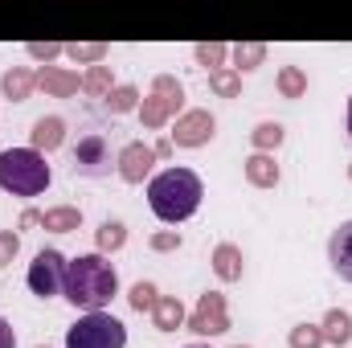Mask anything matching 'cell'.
Returning a JSON list of instances; mask_svg holds the SVG:
<instances>
[{
	"mask_svg": "<svg viewBox=\"0 0 352 348\" xmlns=\"http://www.w3.org/2000/svg\"><path fill=\"white\" fill-rule=\"evenodd\" d=\"M62 295L82 316L87 312H107V303L119 295V274L107 262V254H98V250L94 254H78V259L66 262V287H62Z\"/></svg>",
	"mask_w": 352,
	"mask_h": 348,
	"instance_id": "obj_1",
	"label": "cell"
},
{
	"mask_svg": "<svg viewBox=\"0 0 352 348\" xmlns=\"http://www.w3.org/2000/svg\"><path fill=\"white\" fill-rule=\"evenodd\" d=\"M201 197H205V184L192 168H164L148 180V205L168 226L188 221L201 209Z\"/></svg>",
	"mask_w": 352,
	"mask_h": 348,
	"instance_id": "obj_2",
	"label": "cell"
},
{
	"mask_svg": "<svg viewBox=\"0 0 352 348\" xmlns=\"http://www.w3.org/2000/svg\"><path fill=\"white\" fill-rule=\"evenodd\" d=\"M50 180H54V173H50L41 152H33V148L0 152V188L4 193H12V197H41L50 188Z\"/></svg>",
	"mask_w": 352,
	"mask_h": 348,
	"instance_id": "obj_3",
	"label": "cell"
},
{
	"mask_svg": "<svg viewBox=\"0 0 352 348\" xmlns=\"http://www.w3.org/2000/svg\"><path fill=\"white\" fill-rule=\"evenodd\" d=\"M66 348H127V328L111 312H87L66 328Z\"/></svg>",
	"mask_w": 352,
	"mask_h": 348,
	"instance_id": "obj_4",
	"label": "cell"
},
{
	"mask_svg": "<svg viewBox=\"0 0 352 348\" xmlns=\"http://www.w3.org/2000/svg\"><path fill=\"white\" fill-rule=\"evenodd\" d=\"M180 107H184V87L176 83L173 74H156L148 98L140 102V123L148 131H160L168 119H180Z\"/></svg>",
	"mask_w": 352,
	"mask_h": 348,
	"instance_id": "obj_5",
	"label": "cell"
},
{
	"mask_svg": "<svg viewBox=\"0 0 352 348\" xmlns=\"http://www.w3.org/2000/svg\"><path fill=\"white\" fill-rule=\"evenodd\" d=\"M70 168H74V176H90V180L111 176V168H115L111 140H107L102 131H87V135L74 144V152H70Z\"/></svg>",
	"mask_w": 352,
	"mask_h": 348,
	"instance_id": "obj_6",
	"label": "cell"
},
{
	"mask_svg": "<svg viewBox=\"0 0 352 348\" xmlns=\"http://www.w3.org/2000/svg\"><path fill=\"white\" fill-rule=\"evenodd\" d=\"M25 283H29V291H33L37 299H54V295H62V287H66V254L54 250V246L37 250L33 262H29Z\"/></svg>",
	"mask_w": 352,
	"mask_h": 348,
	"instance_id": "obj_7",
	"label": "cell"
},
{
	"mask_svg": "<svg viewBox=\"0 0 352 348\" xmlns=\"http://www.w3.org/2000/svg\"><path fill=\"white\" fill-rule=\"evenodd\" d=\"M184 328H188L192 336H221V332H230V307H226V295H221V291H205V295L197 299V307L188 312Z\"/></svg>",
	"mask_w": 352,
	"mask_h": 348,
	"instance_id": "obj_8",
	"label": "cell"
},
{
	"mask_svg": "<svg viewBox=\"0 0 352 348\" xmlns=\"http://www.w3.org/2000/svg\"><path fill=\"white\" fill-rule=\"evenodd\" d=\"M213 135H217V119L209 111H180L176 127L168 131L173 148H205Z\"/></svg>",
	"mask_w": 352,
	"mask_h": 348,
	"instance_id": "obj_9",
	"label": "cell"
},
{
	"mask_svg": "<svg viewBox=\"0 0 352 348\" xmlns=\"http://www.w3.org/2000/svg\"><path fill=\"white\" fill-rule=\"evenodd\" d=\"M152 164H156V152H152V144H144V140L119 148V156H115V173L123 176L127 184H144V180H152Z\"/></svg>",
	"mask_w": 352,
	"mask_h": 348,
	"instance_id": "obj_10",
	"label": "cell"
},
{
	"mask_svg": "<svg viewBox=\"0 0 352 348\" xmlns=\"http://www.w3.org/2000/svg\"><path fill=\"white\" fill-rule=\"evenodd\" d=\"M37 90H45L50 98H74L82 90V74H74L66 66H41L37 70Z\"/></svg>",
	"mask_w": 352,
	"mask_h": 348,
	"instance_id": "obj_11",
	"label": "cell"
},
{
	"mask_svg": "<svg viewBox=\"0 0 352 348\" xmlns=\"http://www.w3.org/2000/svg\"><path fill=\"white\" fill-rule=\"evenodd\" d=\"M62 144H66V119H62V115H41V119L33 123V131H29V148L41 152V156H50V152H58Z\"/></svg>",
	"mask_w": 352,
	"mask_h": 348,
	"instance_id": "obj_12",
	"label": "cell"
},
{
	"mask_svg": "<svg viewBox=\"0 0 352 348\" xmlns=\"http://www.w3.org/2000/svg\"><path fill=\"white\" fill-rule=\"evenodd\" d=\"M328 262H332V270L344 283H352V221H340L332 230V238H328Z\"/></svg>",
	"mask_w": 352,
	"mask_h": 348,
	"instance_id": "obj_13",
	"label": "cell"
},
{
	"mask_svg": "<svg viewBox=\"0 0 352 348\" xmlns=\"http://www.w3.org/2000/svg\"><path fill=\"white\" fill-rule=\"evenodd\" d=\"M33 90H37V74H33L29 66H12V70L0 74V94L12 98V102H25Z\"/></svg>",
	"mask_w": 352,
	"mask_h": 348,
	"instance_id": "obj_14",
	"label": "cell"
},
{
	"mask_svg": "<svg viewBox=\"0 0 352 348\" xmlns=\"http://www.w3.org/2000/svg\"><path fill=\"white\" fill-rule=\"evenodd\" d=\"M242 270H246V259H242V250H238L234 242H221V246L213 250V274H217L221 283H238Z\"/></svg>",
	"mask_w": 352,
	"mask_h": 348,
	"instance_id": "obj_15",
	"label": "cell"
},
{
	"mask_svg": "<svg viewBox=\"0 0 352 348\" xmlns=\"http://www.w3.org/2000/svg\"><path fill=\"white\" fill-rule=\"evenodd\" d=\"M242 168H246V180L254 184V188H274L278 184V164H274V156H266V152H254V156H246L242 160Z\"/></svg>",
	"mask_w": 352,
	"mask_h": 348,
	"instance_id": "obj_16",
	"label": "cell"
},
{
	"mask_svg": "<svg viewBox=\"0 0 352 348\" xmlns=\"http://www.w3.org/2000/svg\"><path fill=\"white\" fill-rule=\"evenodd\" d=\"M184 320H188V312H184V303L176 295H160V303L152 307L156 332H176V328H184Z\"/></svg>",
	"mask_w": 352,
	"mask_h": 348,
	"instance_id": "obj_17",
	"label": "cell"
},
{
	"mask_svg": "<svg viewBox=\"0 0 352 348\" xmlns=\"http://www.w3.org/2000/svg\"><path fill=\"white\" fill-rule=\"evenodd\" d=\"M320 332H324V345L344 348L352 340V316L344 312V307H332V312L320 320Z\"/></svg>",
	"mask_w": 352,
	"mask_h": 348,
	"instance_id": "obj_18",
	"label": "cell"
},
{
	"mask_svg": "<svg viewBox=\"0 0 352 348\" xmlns=\"http://www.w3.org/2000/svg\"><path fill=\"white\" fill-rule=\"evenodd\" d=\"M41 230H50V234H74V230H82V209L78 205H54V209H45Z\"/></svg>",
	"mask_w": 352,
	"mask_h": 348,
	"instance_id": "obj_19",
	"label": "cell"
},
{
	"mask_svg": "<svg viewBox=\"0 0 352 348\" xmlns=\"http://www.w3.org/2000/svg\"><path fill=\"white\" fill-rule=\"evenodd\" d=\"M94 246H98V254H115V250H123V246H127V226H123L119 217H107V221L94 230Z\"/></svg>",
	"mask_w": 352,
	"mask_h": 348,
	"instance_id": "obj_20",
	"label": "cell"
},
{
	"mask_svg": "<svg viewBox=\"0 0 352 348\" xmlns=\"http://www.w3.org/2000/svg\"><path fill=\"white\" fill-rule=\"evenodd\" d=\"M230 58H234V70H238V74H250V70H258L266 62V45L263 41H238V45L230 50Z\"/></svg>",
	"mask_w": 352,
	"mask_h": 348,
	"instance_id": "obj_21",
	"label": "cell"
},
{
	"mask_svg": "<svg viewBox=\"0 0 352 348\" xmlns=\"http://www.w3.org/2000/svg\"><path fill=\"white\" fill-rule=\"evenodd\" d=\"M274 90H278L283 98H303V94H307V70H303V66H283L278 78H274Z\"/></svg>",
	"mask_w": 352,
	"mask_h": 348,
	"instance_id": "obj_22",
	"label": "cell"
},
{
	"mask_svg": "<svg viewBox=\"0 0 352 348\" xmlns=\"http://www.w3.org/2000/svg\"><path fill=\"white\" fill-rule=\"evenodd\" d=\"M140 102H144V94H140V87H131V83H123V87H115L107 94V111H111V115L140 111Z\"/></svg>",
	"mask_w": 352,
	"mask_h": 348,
	"instance_id": "obj_23",
	"label": "cell"
},
{
	"mask_svg": "<svg viewBox=\"0 0 352 348\" xmlns=\"http://www.w3.org/2000/svg\"><path fill=\"white\" fill-rule=\"evenodd\" d=\"M209 90H213L217 98H238V94H242V74H238L234 66H221V70L209 74Z\"/></svg>",
	"mask_w": 352,
	"mask_h": 348,
	"instance_id": "obj_24",
	"label": "cell"
},
{
	"mask_svg": "<svg viewBox=\"0 0 352 348\" xmlns=\"http://www.w3.org/2000/svg\"><path fill=\"white\" fill-rule=\"evenodd\" d=\"M283 140H287L283 123H270V119H266V123H258V127L250 131V144H254L258 152H266V156H274V148H278Z\"/></svg>",
	"mask_w": 352,
	"mask_h": 348,
	"instance_id": "obj_25",
	"label": "cell"
},
{
	"mask_svg": "<svg viewBox=\"0 0 352 348\" xmlns=\"http://www.w3.org/2000/svg\"><path fill=\"white\" fill-rule=\"evenodd\" d=\"M82 90H87L90 98H107L111 90H115V78H111V66L102 62V66H90L87 74H82Z\"/></svg>",
	"mask_w": 352,
	"mask_h": 348,
	"instance_id": "obj_26",
	"label": "cell"
},
{
	"mask_svg": "<svg viewBox=\"0 0 352 348\" xmlns=\"http://www.w3.org/2000/svg\"><path fill=\"white\" fill-rule=\"evenodd\" d=\"M192 58H197V66H205V70L213 74V70H221V66H226L230 45H221V41H201V45L192 50Z\"/></svg>",
	"mask_w": 352,
	"mask_h": 348,
	"instance_id": "obj_27",
	"label": "cell"
},
{
	"mask_svg": "<svg viewBox=\"0 0 352 348\" xmlns=\"http://www.w3.org/2000/svg\"><path fill=\"white\" fill-rule=\"evenodd\" d=\"M66 54L78 66H102L107 62V45L102 41H74V45H66Z\"/></svg>",
	"mask_w": 352,
	"mask_h": 348,
	"instance_id": "obj_28",
	"label": "cell"
},
{
	"mask_svg": "<svg viewBox=\"0 0 352 348\" xmlns=\"http://www.w3.org/2000/svg\"><path fill=\"white\" fill-rule=\"evenodd\" d=\"M287 348H324L320 324H295V328L287 332Z\"/></svg>",
	"mask_w": 352,
	"mask_h": 348,
	"instance_id": "obj_29",
	"label": "cell"
},
{
	"mask_svg": "<svg viewBox=\"0 0 352 348\" xmlns=\"http://www.w3.org/2000/svg\"><path fill=\"white\" fill-rule=\"evenodd\" d=\"M127 303H131L135 312H152V307L160 303V287H156V283H148V279H140V283L131 287V295H127Z\"/></svg>",
	"mask_w": 352,
	"mask_h": 348,
	"instance_id": "obj_30",
	"label": "cell"
},
{
	"mask_svg": "<svg viewBox=\"0 0 352 348\" xmlns=\"http://www.w3.org/2000/svg\"><path fill=\"white\" fill-rule=\"evenodd\" d=\"M25 54H29L33 62H54L58 54H66V45H58V41H29Z\"/></svg>",
	"mask_w": 352,
	"mask_h": 348,
	"instance_id": "obj_31",
	"label": "cell"
},
{
	"mask_svg": "<svg viewBox=\"0 0 352 348\" xmlns=\"http://www.w3.org/2000/svg\"><path fill=\"white\" fill-rule=\"evenodd\" d=\"M16 254H21V234H12V230H0V270L16 259Z\"/></svg>",
	"mask_w": 352,
	"mask_h": 348,
	"instance_id": "obj_32",
	"label": "cell"
},
{
	"mask_svg": "<svg viewBox=\"0 0 352 348\" xmlns=\"http://www.w3.org/2000/svg\"><path fill=\"white\" fill-rule=\"evenodd\" d=\"M148 246H152L156 254H173V250H180V234H176V230H160V234L148 238Z\"/></svg>",
	"mask_w": 352,
	"mask_h": 348,
	"instance_id": "obj_33",
	"label": "cell"
},
{
	"mask_svg": "<svg viewBox=\"0 0 352 348\" xmlns=\"http://www.w3.org/2000/svg\"><path fill=\"white\" fill-rule=\"evenodd\" d=\"M0 348H16V332H12V324L0 316Z\"/></svg>",
	"mask_w": 352,
	"mask_h": 348,
	"instance_id": "obj_34",
	"label": "cell"
},
{
	"mask_svg": "<svg viewBox=\"0 0 352 348\" xmlns=\"http://www.w3.org/2000/svg\"><path fill=\"white\" fill-rule=\"evenodd\" d=\"M41 217H45L41 209H25V213H21V230H37V226H41Z\"/></svg>",
	"mask_w": 352,
	"mask_h": 348,
	"instance_id": "obj_35",
	"label": "cell"
},
{
	"mask_svg": "<svg viewBox=\"0 0 352 348\" xmlns=\"http://www.w3.org/2000/svg\"><path fill=\"white\" fill-rule=\"evenodd\" d=\"M152 152H156V160H168V156H173V140H160V144H152Z\"/></svg>",
	"mask_w": 352,
	"mask_h": 348,
	"instance_id": "obj_36",
	"label": "cell"
},
{
	"mask_svg": "<svg viewBox=\"0 0 352 348\" xmlns=\"http://www.w3.org/2000/svg\"><path fill=\"white\" fill-rule=\"evenodd\" d=\"M349 135H352V98H349Z\"/></svg>",
	"mask_w": 352,
	"mask_h": 348,
	"instance_id": "obj_37",
	"label": "cell"
},
{
	"mask_svg": "<svg viewBox=\"0 0 352 348\" xmlns=\"http://www.w3.org/2000/svg\"><path fill=\"white\" fill-rule=\"evenodd\" d=\"M188 348H209V345H188Z\"/></svg>",
	"mask_w": 352,
	"mask_h": 348,
	"instance_id": "obj_38",
	"label": "cell"
},
{
	"mask_svg": "<svg viewBox=\"0 0 352 348\" xmlns=\"http://www.w3.org/2000/svg\"><path fill=\"white\" fill-rule=\"evenodd\" d=\"M234 348H250V345H234Z\"/></svg>",
	"mask_w": 352,
	"mask_h": 348,
	"instance_id": "obj_39",
	"label": "cell"
},
{
	"mask_svg": "<svg viewBox=\"0 0 352 348\" xmlns=\"http://www.w3.org/2000/svg\"><path fill=\"white\" fill-rule=\"evenodd\" d=\"M349 180H352V164H349Z\"/></svg>",
	"mask_w": 352,
	"mask_h": 348,
	"instance_id": "obj_40",
	"label": "cell"
},
{
	"mask_svg": "<svg viewBox=\"0 0 352 348\" xmlns=\"http://www.w3.org/2000/svg\"><path fill=\"white\" fill-rule=\"evenodd\" d=\"M37 348H45V345H37Z\"/></svg>",
	"mask_w": 352,
	"mask_h": 348,
	"instance_id": "obj_41",
	"label": "cell"
}]
</instances>
